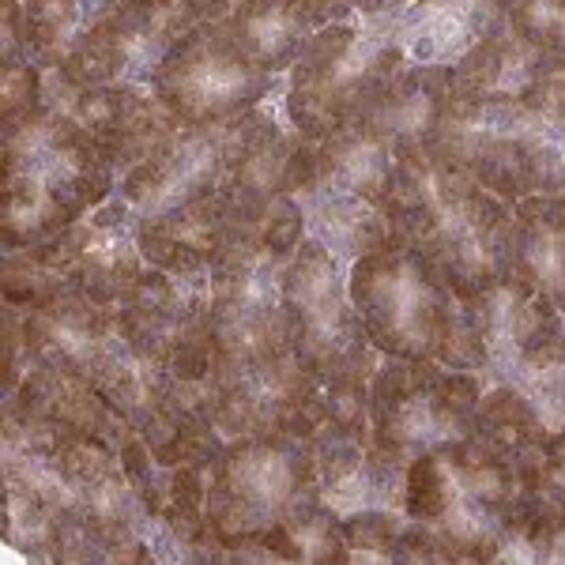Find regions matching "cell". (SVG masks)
<instances>
[{"label": "cell", "instance_id": "cell-22", "mask_svg": "<svg viewBox=\"0 0 565 565\" xmlns=\"http://www.w3.org/2000/svg\"><path fill=\"white\" fill-rule=\"evenodd\" d=\"M298 204H302V212H306L309 234H313L317 242H324L343 264H354V260L370 257V253L385 249L392 242H399L396 234H392L385 207L373 204L366 196L317 185L313 193H306Z\"/></svg>", "mask_w": 565, "mask_h": 565}, {"label": "cell", "instance_id": "cell-9", "mask_svg": "<svg viewBox=\"0 0 565 565\" xmlns=\"http://www.w3.org/2000/svg\"><path fill=\"white\" fill-rule=\"evenodd\" d=\"M204 385L226 441L264 434L317 437L324 426L321 377L290 351L268 359H218Z\"/></svg>", "mask_w": 565, "mask_h": 565}, {"label": "cell", "instance_id": "cell-23", "mask_svg": "<svg viewBox=\"0 0 565 565\" xmlns=\"http://www.w3.org/2000/svg\"><path fill=\"white\" fill-rule=\"evenodd\" d=\"M223 26L264 72L290 68L321 31L306 0H245Z\"/></svg>", "mask_w": 565, "mask_h": 565}, {"label": "cell", "instance_id": "cell-32", "mask_svg": "<svg viewBox=\"0 0 565 565\" xmlns=\"http://www.w3.org/2000/svg\"><path fill=\"white\" fill-rule=\"evenodd\" d=\"M61 516L42 498L26 494L4 482V540L20 546L26 558L53 562V540H57Z\"/></svg>", "mask_w": 565, "mask_h": 565}, {"label": "cell", "instance_id": "cell-10", "mask_svg": "<svg viewBox=\"0 0 565 565\" xmlns=\"http://www.w3.org/2000/svg\"><path fill=\"white\" fill-rule=\"evenodd\" d=\"M543 132L546 121H540L521 98L482 103L452 90L430 151L516 207L524 196H532V159Z\"/></svg>", "mask_w": 565, "mask_h": 565}, {"label": "cell", "instance_id": "cell-3", "mask_svg": "<svg viewBox=\"0 0 565 565\" xmlns=\"http://www.w3.org/2000/svg\"><path fill=\"white\" fill-rule=\"evenodd\" d=\"M321 498L313 437H234L207 468V521L226 546L260 540Z\"/></svg>", "mask_w": 565, "mask_h": 565}, {"label": "cell", "instance_id": "cell-11", "mask_svg": "<svg viewBox=\"0 0 565 565\" xmlns=\"http://www.w3.org/2000/svg\"><path fill=\"white\" fill-rule=\"evenodd\" d=\"M34 253L68 282L72 290L103 306H121L129 287L143 271L140 253V215L129 200L98 204L61 234L34 245Z\"/></svg>", "mask_w": 565, "mask_h": 565}, {"label": "cell", "instance_id": "cell-27", "mask_svg": "<svg viewBox=\"0 0 565 565\" xmlns=\"http://www.w3.org/2000/svg\"><path fill=\"white\" fill-rule=\"evenodd\" d=\"M106 0H23V50L39 68H61L90 23L103 20Z\"/></svg>", "mask_w": 565, "mask_h": 565}, {"label": "cell", "instance_id": "cell-28", "mask_svg": "<svg viewBox=\"0 0 565 565\" xmlns=\"http://www.w3.org/2000/svg\"><path fill=\"white\" fill-rule=\"evenodd\" d=\"M260 543L279 562L306 565H348V543H343V516L332 513L321 498L298 505L279 527L260 535Z\"/></svg>", "mask_w": 565, "mask_h": 565}, {"label": "cell", "instance_id": "cell-13", "mask_svg": "<svg viewBox=\"0 0 565 565\" xmlns=\"http://www.w3.org/2000/svg\"><path fill=\"white\" fill-rule=\"evenodd\" d=\"M223 174V125H212V129L181 125L159 151L148 154L143 162H136L132 170H125L121 196L129 200L136 215L148 218L218 193Z\"/></svg>", "mask_w": 565, "mask_h": 565}, {"label": "cell", "instance_id": "cell-1", "mask_svg": "<svg viewBox=\"0 0 565 565\" xmlns=\"http://www.w3.org/2000/svg\"><path fill=\"white\" fill-rule=\"evenodd\" d=\"M392 234L423 253L457 298H476L505 279L516 212L437 151H412L392 162L381 196Z\"/></svg>", "mask_w": 565, "mask_h": 565}, {"label": "cell", "instance_id": "cell-30", "mask_svg": "<svg viewBox=\"0 0 565 565\" xmlns=\"http://www.w3.org/2000/svg\"><path fill=\"white\" fill-rule=\"evenodd\" d=\"M140 68L136 65V53L129 39L121 34L109 15L103 12V20L90 23L79 42L68 50V57L61 61V76L68 79L72 87L87 90V87H109V84H132V72Z\"/></svg>", "mask_w": 565, "mask_h": 565}, {"label": "cell", "instance_id": "cell-29", "mask_svg": "<svg viewBox=\"0 0 565 565\" xmlns=\"http://www.w3.org/2000/svg\"><path fill=\"white\" fill-rule=\"evenodd\" d=\"M468 434L513 460L524 445H532L535 437L546 434V426L521 388L509 385V381H494L490 388H482L479 407L468 423Z\"/></svg>", "mask_w": 565, "mask_h": 565}, {"label": "cell", "instance_id": "cell-38", "mask_svg": "<svg viewBox=\"0 0 565 565\" xmlns=\"http://www.w3.org/2000/svg\"><path fill=\"white\" fill-rule=\"evenodd\" d=\"M521 103L532 109L540 121L565 129V53H546Z\"/></svg>", "mask_w": 565, "mask_h": 565}, {"label": "cell", "instance_id": "cell-12", "mask_svg": "<svg viewBox=\"0 0 565 565\" xmlns=\"http://www.w3.org/2000/svg\"><path fill=\"white\" fill-rule=\"evenodd\" d=\"M0 174H31L53 185L79 215L106 204L121 170L106 159L72 114L39 109L34 117L4 129V167Z\"/></svg>", "mask_w": 565, "mask_h": 565}, {"label": "cell", "instance_id": "cell-31", "mask_svg": "<svg viewBox=\"0 0 565 565\" xmlns=\"http://www.w3.org/2000/svg\"><path fill=\"white\" fill-rule=\"evenodd\" d=\"M65 290L72 287L34 249L4 253V264H0V295H4V306L31 313V309L50 306L53 298H61Z\"/></svg>", "mask_w": 565, "mask_h": 565}, {"label": "cell", "instance_id": "cell-4", "mask_svg": "<svg viewBox=\"0 0 565 565\" xmlns=\"http://www.w3.org/2000/svg\"><path fill=\"white\" fill-rule=\"evenodd\" d=\"M282 317L290 354L321 381L373 377L385 359L351 302L348 264L313 234L282 264Z\"/></svg>", "mask_w": 565, "mask_h": 565}, {"label": "cell", "instance_id": "cell-21", "mask_svg": "<svg viewBox=\"0 0 565 565\" xmlns=\"http://www.w3.org/2000/svg\"><path fill=\"white\" fill-rule=\"evenodd\" d=\"M546 53L501 20L452 65V87L463 98H524Z\"/></svg>", "mask_w": 565, "mask_h": 565}, {"label": "cell", "instance_id": "cell-17", "mask_svg": "<svg viewBox=\"0 0 565 565\" xmlns=\"http://www.w3.org/2000/svg\"><path fill=\"white\" fill-rule=\"evenodd\" d=\"M295 136L282 132L260 109H245L223 125V200L231 212H249L282 193V170H287Z\"/></svg>", "mask_w": 565, "mask_h": 565}, {"label": "cell", "instance_id": "cell-16", "mask_svg": "<svg viewBox=\"0 0 565 565\" xmlns=\"http://www.w3.org/2000/svg\"><path fill=\"white\" fill-rule=\"evenodd\" d=\"M452 90L457 87L449 65H404L373 90L359 121H366L396 159L426 151L437 136L445 106L452 103Z\"/></svg>", "mask_w": 565, "mask_h": 565}, {"label": "cell", "instance_id": "cell-26", "mask_svg": "<svg viewBox=\"0 0 565 565\" xmlns=\"http://www.w3.org/2000/svg\"><path fill=\"white\" fill-rule=\"evenodd\" d=\"M505 276L524 282L535 295H546L551 302L565 309V226L540 215L516 212Z\"/></svg>", "mask_w": 565, "mask_h": 565}, {"label": "cell", "instance_id": "cell-25", "mask_svg": "<svg viewBox=\"0 0 565 565\" xmlns=\"http://www.w3.org/2000/svg\"><path fill=\"white\" fill-rule=\"evenodd\" d=\"M79 218L53 185L31 174H0V238L8 249H34Z\"/></svg>", "mask_w": 565, "mask_h": 565}, {"label": "cell", "instance_id": "cell-6", "mask_svg": "<svg viewBox=\"0 0 565 565\" xmlns=\"http://www.w3.org/2000/svg\"><path fill=\"white\" fill-rule=\"evenodd\" d=\"M479 396V373L437 359H381L370 381V437L392 457L415 460L468 434Z\"/></svg>", "mask_w": 565, "mask_h": 565}, {"label": "cell", "instance_id": "cell-37", "mask_svg": "<svg viewBox=\"0 0 565 565\" xmlns=\"http://www.w3.org/2000/svg\"><path fill=\"white\" fill-rule=\"evenodd\" d=\"M505 23L521 31L535 50L565 53V0H513Z\"/></svg>", "mask_w": 565, "mask_h": 565}, {"label": "cell", "instance_id": "cell-33", "mask_svg": "<svg viewBox=\"0 0 565 565\" xmlns=\"http://www.w3.org/2000/svg\"><path fill=\"white\" fill-rule=\"evenodd\" d=\"M399 509H359L343 516V543L351 562H396V543L404 532Z\"/></svg>", "mask_w": 565, "mask_h": 565}, {"label": "cell", "instance_id": "cell-36", "mask_svg": "<svg viewBox=\"0 0 565 565\" xmlns=\"http://www.w3.org/2000/svg\"><path fill=\"white\" fill-rule=\"evenodd\" d=\"M45 95V72L34 61H4L0 65V125L26 121L42 109Z\"/></svg>", "mask_w": 565, "mask_h": 565}, {"label": "cell", "instance_id": "cell-34", "mask_svg": "<svg viewBox=\"0 0 565 565\" xmlns=\"http://www.w3.org/2000/svg\"><path fill=\"white\" fill-rule=\"evenodd\" d=\"M445 501H449V471H445L441 449L418 452L407 463V482H404V513L412 521L434 524L441 516Z\"/></svg>", "mask_w": 565, "mask_h": 565}, {"label": "cell", "instance_id": "cell-40", "mask_svg": "<svg viewBox=\"0 0 565 565\" xmlns=\"http://www.w3.org/2000/svg\"><path fill=\"white\" fill-rule=\"evenodd\" d=\"M396 562H407V565H437L445 562L441 554V543H437L434 527L426 521H412L407 516L404 532H399V543H396Z\"/></svg>", "mask_w": 565, "mask_h": 565}, {"label": "cell", "instance_id": "cell-19", "mask_svg": "<svg viewBox=\"0 0 565 565\" xmlns=\"http://www.w3.org/2000/svg\"><path fill=\"white\" fill-rule=\"evenodd\" d=\"M231 215L223 193L200 196L174 212L140 218V253L143 264L189 276H212V264L223 253Z\"/></svg>", "mask_w": 565, "mask_h": 565}, {"label": "cell", "instance_id": "cell-8", "mask_svg": "<svg viewBox=\"0 0 565 565\" xmlns=\"http://www.w3.org/2000/svg\"><path fill=\"white\" fill-rule=\"evenodd\" d=\"M268 84L271 72H264L223 23H196L162 53L151 72L154 95L181 125L196 129L226 125L245 109H257Z\"/></svg>", "mask_w": 565, "mask_h": 565}, {"label": "cell", "instance_id": "cell-41", "mask_svg": "<svg viewBox=\"0 0 565 565\" xmlns=\"http://www.w3.org/2000/svg\"><path fill=\"white\" fill-rule=\"evenodd\" d=\"M309 4V12H313V20L317 23H340V20H348L351 12H359V4L362 0H306Z\"/></svg>", "mask_w": 565, "mask_h": 565}, {"label": "cell", "instance_id": "cell-24", "mask_svg": "<svg viewBox=\"0 0 565 565\" xmlns=\"http://www.w3.org/2000/svg\"><path fill=\"white\" fill-rule=\"evenodd\" d=\"M317 154H321V185L381 204L396 154L366 121H359V117L343 121L324 140H317Z\"/></svg>", "mask_w": 565, "mask_h": 565}, {"label": "cell", "instance_id": "cell-42", "mask_svg": "<svg viewBox=\"0 0 565 565\" xmlns=\"http://www.w3.org/2000/svg\"><path fill=\"white\" fill-rule=\"evenodd\" d=\"M109 8H159V4H170V0H106Z\"/></svg>", "mask_w": 565, "mask_h": 565}, {"label": "cell", "instance_id": "cell-14", "mask_svg": "<svg viewBox=\"0 0 565 565\" xmlns=\"http://www.w3.org/2000/svg\"><path fill=\"white\" fill-rule=\"evenodd\" d=\"M72 117H76L79 129L103 148V154L121 174L159 151L181 129V121L170 114V106L151 87L143 90L140 84H109L79 90Z\"/></svg>", "mask_w": 565, "mask_h": 565}, {"label": "cell", "instance_id": "cell-20", "mask_svg": "<svg viewBox=\"0 0 565 565\" xmlns=\"http://www.w3.org/2000/svg\"><path fill=\"white\" fill-rule=\"evenodd\" d=\"M501 20L490 0H412L392 23L412 65H449Z\"/></svg>", "mask_w": 565, "mask_h": 565}, {"label": "cell", "instance_id": "cell-18", "mask_svg": "<svg viewBox=\"0 0 565 565\" xmlns=\"http://www.w3.org/2000/svg\"><path fill=\"white\" fill-rule=\"evenodd\" d=\"M136 434L148 441L151 457L167 463V468H185V463L212 468L226 445L223 430H218L212 418L207 385L204 381H181V377H170L167 392L140 418Z\"/></svg>", "mask_w": 565, "mask_h": 565}, {"label": "cell", "instance_id": "cell-15", "mask_svg": "<svg viewBox=\"0 0 565 565\" xmlns=\"http://www.w3.org/2000/svg\"><path fill=\"white\" fill-rule=\"evenodd\" d=\"M23 343L31 362L87 381V373L121 343L117 309L65 290L50 306L23 313Z\"/></svg>", "mask_w": 565, "mask_h": 565}, {"label": "cell", "instance_id": "cell-2", "mask_svg": "<svg viewBox=\"0 0 565 565\" xmlns=\"http://www.w3.org/2000/svg\"><path fill=\"white\" fill-rule=\"evenodd\" d=\"M412 65L388 15L366 23H324L290 65L287 117L306 140H324L332 129L362 114L370 95Z\"/></svg>", "mask_w": 565, "mask_h": 565}, {"label": "cell", "instance_id": "cell-7", "mask_svg": "<svg viewBox=\"0 0 565 565\" xmlns=\"http://www.w3.org/2000/svg\"><path fill=\"white\" fill-rule=\"evenodd\" d=\"M117 332L136 354L181 381H207L218 351L212 340V276L143 268L117 306Z\"/></svg>", "mask_w": 565, "mask_h": 565}, {"label": "cell", "instance_id": "cell-5", "mask_svg": "<svg viewBox=\"0 0 565 565\" xmlns=\"http://www.w3.org/2000/svg\"><path fill=\"white\" fill-rule=\"evenodd\" d=\"M351 302L385 359H437L457 295L418 249L392 242L348 271Z\"/></svg>", "mask_w": 565, "mask_h": 565}, {"label": "cell", "instance_id": "cell-35", "mask_svg": "<svg viewBox=\"0 0 565 565\" xmlns=\"http://www.w3.org/2000/svg\"><path fill=\"white\" fill-rule=\"evenodd\" d=\"M370 381L373 377H335L321 381V430L370 434Z\"/></svg>", "mask_w": 565, "mask_h": 565}, {"label": "cell", "instance_id": "cell-39", "mask_svg": "<svg viewBox=\"0 0 565 565\" xmlns=\"http://www.w3.org/2000/svg\"><path fill=\"white\" fill-rule=\"evenodd\" d=\"M532 196L565 200V129L546 125L532 159Z\"/></svg>", "mask_w": 565, "mask_h": 565}, {"label": "cell", "instance_id": "cell-43", "mask_svg": "<svg viewBox=\"0 0 565 565\" xmlns=\"http://www.w3.org/2000/svg\"><path fill=\"white\" fill-rule=\"evenodd\" d=\"M490 4H494V8H498V12H501V15H505V12H509V4H513V0H490Z\"/></svg>", "mask_w": 565, "mask_h": 565}]
</instances>
